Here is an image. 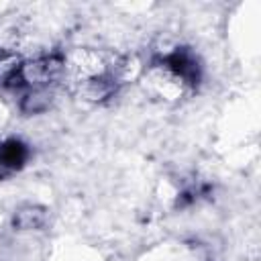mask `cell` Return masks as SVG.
<instances>
[{
    "mask_svg": "<svg viewBox=\"0 0 261 261\" xmlns=\"http://www.w3.org/2000/svg\"><path fill=\"white\" fill-rule=\"evenodd\" d=\"M45 220V212L41 208H22L14 216V224L20 228H37Z\"/></svg>",
    "mask_w": 261,
    "mask_h": 261,
    "instance_id": "6da1fadb",
    "label": "cell"
}]
</instances>
